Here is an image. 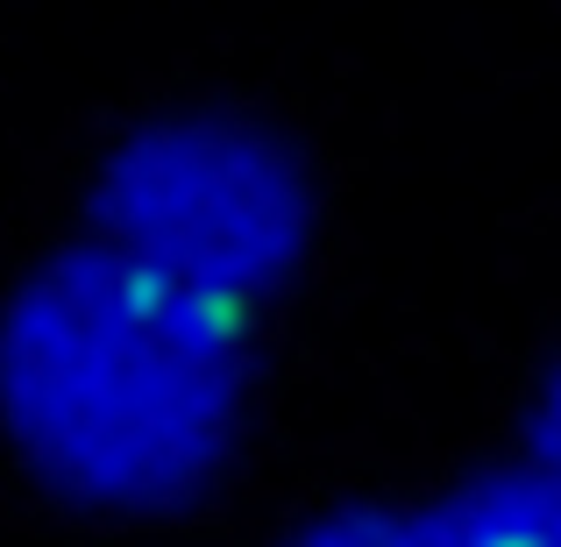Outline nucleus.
I'll list each match as a JSON object with an SVG mask.
<instances>
[{
	"label": "nucleus",
	"instance_id": "nucleus-5",
	"mask_svg": "<svg viewBox=\"0 0 561 547\" xmlns=\"http://www.w3.org/2000/svg\"><path fill=\"white\" fill-rule=\"evenodd\" d=\"M534 463L561 477V369L548 377V391H540V406H534Z\"/></svg>",
	"mask_w": 561,
	"mask_h": 547
},
{
	"label": "nucleus",
	"instance_id": "nucleus-1",
	"mask_svg": "<svg viewBox=\"0 0 561 547\" xmlns=\"http://www.w3.org/2000/svg\"><path fill=\"white\" fill-rule=\"evenodd\" d=\"M249 398L242 314L85 242L0 306V426L85 512H179L228 469Z\"/></svg>",
	"mask_w": 561,
	"mask_h": 547
},
{
	"label": "nucleus",
	"instance_id": "nucleus-2",
	"mask_svg": "<svg viewBox=\"0 0 561 547\" xmlns=\"http://www.w3.org/2000/svg\"><path fill=\"white\" fill-rule=\"evenodd\" d=\"M100 249L242 306L271 299L306 249V185L256 136L234 128H157L100 179Z\"/></svg>",
	"mask_w": 561,
	"mask_h": 547
},
{
	"label": "nucleus",
	"instance_id": "nucleus-4",
	"mask_svg": "<svg viewBox=\"0 0 561 547\" xmlns=\"http://www.w3.org/2000/svg\"><path fill=\"white\" fill-rule=\"evenodd\" d=\"M285 547H434V520L405 505H342L299 526Z\"/></svg>",
	"mask_w": 561,
	"mask_h": 547
},
{
	"label": "nucleus",
	"instance_id": "nucleus-3",
	"mask_svg": "<svg viewBox=\"0 0 561 547\" xmlns=\"http://www.w3.org/2000/svg\"><path fill=\"white\" fill-rule=\"evenodd\" d=\"M434 520V547H561V477L540 463L483 469Z\"/></svg>",
	"mask_w": 561,
	"mask_h": 547
}]
</instances>
